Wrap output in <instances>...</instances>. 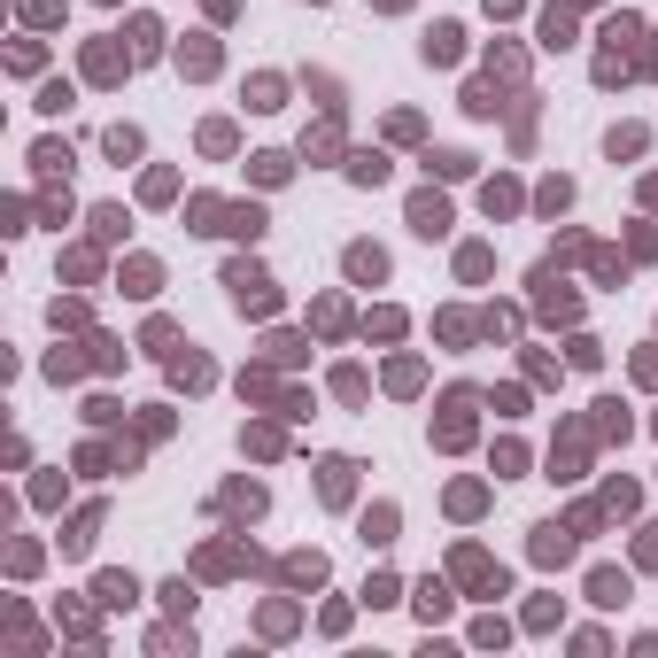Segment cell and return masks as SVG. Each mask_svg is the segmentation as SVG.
Wrapping results in <instances>:
<instances>
[{
  "label": "cell",
  "mask_w": 658,
  "mask_h": 658,
  "mask_svg": "<svg viewBox=\"0 0 658 658\" xmlns=\"http://www.w3.org/2000/svg\"><path fill=\"white\" fill-rule=\"evenodd\" d=\"M225 287H233V302H240V310H271V279H264V271L233 264V271H225Z\"/></svg>",
  "instance_id": "6da1fadb"
},
{
  "label": "cell",
  "mask_w": 658,
  "mask_h": 658,
  "mask_svg": "<svg viewBox=\"0 0 658 658\" xmlns=\"http://www.w3.org/2000/svg\"><path fill=\"white\" fill-rule=\"evenodd\" d=\"M411 225H419L426 240L449 233V202H442V194H419V202H411Z\"/></svg>",
  "instance_id": "7a4b0ae2"
},
{
  "label": "cell",
  "mask_w": 658,
  "mask_h": 658,
  "mask_svg": "<svg viewBox=\"0 0 658 658\" xmlns=\"http://www.w3.org/2000/svg\"><path fill=\"white\" fill-rule=\"evenodd\" d=\"M535 558H542V566L573 558V527H535Z\"/></svg>",
  "instance_id": "3957f363"
},
{
  "label": "cell",
  "mask_w": 658,
  "mask_h": 658,
  "mask_svg": "<svg viewBox=\"0 0 658 658\" xmlns=\"http://www.w3.org/2000/svg\"><path fill=\"white\" fill-rule=\"evenodd\" d=\"M349 279H364V287L388 279V256H380V248H349Z\"/></svg>",
  "instance_id": "277c9868"
},
{
  "label": "cell",
  "mask_w": 658,
  "mask_h": 658,
  "mask_svg": "<svg viewBox=\"0 0 658 658\" xmlns=\"http://www.w3.org/2000/svg\"><path fill=\"white\" fill-rule=\"evenodd\" d=\"M457 39H465L457 24H434L426 31V62H457Z\"/></svg>",
  "instance_id": "5b68a950"
},
{
  "label": "cell",
  "mask_w": 658,
  "mask_h": 658,
  "mask_svg": "<svg viewBox=\"0 0 658 658\" xmlns=\"http://www.w3.org/2000/svg\"><path fill=\"white\" fill-rule=\"evenodd\" d=\"M589 597H597V604H628V573H612V566H604L597 581H589Z\"/></svg>",
  "instance_id": "8992f818"
},
{
  "label": "cell",
  "mask_w": 658,
  "mask_h": 658,
  "mask_svg": "<svg viewBox=\"0 0 658 658\" xmlns=\"http://www.w3.org/2000/svg\"><path fill=\"white\" fill-rule=\"evenodd\" d=\"M349 179H357V186H380V179H388V163H380V155H349Z\"/></svg>",
  "instance_id": "52a82bcc"
},
{
  "label": "cell",
  "mask_w": 658,
  "mask_h": 658,
  "mask_svg": "<svg viewBox=\"0 0 658 658\" xmlns=\"http://www.w3.org/2000/svg\"><path fill=\"white\" fill-rule=\"evenodd\" d=\"M349 473H357V465H349V457H333V465H326V496H333V504H341V496H349Z\"/></svg>",
  "instance_id": "ba28073f"
},
{
  "label": "cell",
  "mask_w": 658,
  "mask_h": 658,
  "mask_svg": "<svg viewBox=\"0 0 658 658\" xmlns=\"http://www.w3.org/2000/svg\"><path fill=\"white\" fill-rule=\"evenodd\" d=\"M248 109H279V78H256V86H248Z\"/></svg>",
  "instance_id": "9c48e42d"
},
{
  "label": "cell",
  "mask_w": 658,
  "mask_h": 658,
  "mask_svg": "<svg viewBox=\"0 0 658 658\" xmlns=\"http://www.w3.org/2000/svg\"><path fill=\"white\" fill-rule=\"evenodd\" d=\"M364 542H395V511H372V519H364Z\"/></svg>",
  "instance_id": "30bf717a"
},
{
  "label": "cell",
  "mask_w": 658,
  "mask_h": 658,
  "mask_svg": "<svg viewBox=\"0 0 658 658\" xmlns=\"http://www.w3.org/2000/svg\"><path fill=\"white\" fill-rule=\"evenodd\" d=\"M635 558H643V566H658V527H643V542H635Z\"/></svg>",
  "instance_id": "8fae6325"
}]
</instances>
